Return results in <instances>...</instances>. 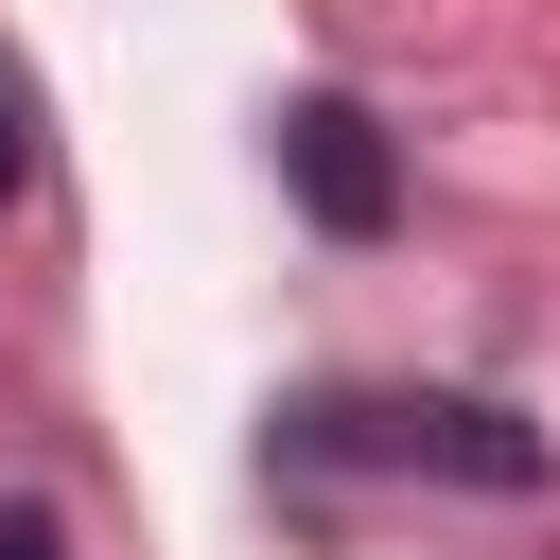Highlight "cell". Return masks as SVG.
Listing matches in <instances>:
<instances>
[{"mask_svg": "<svg viewBox=\"0 0 560 560\" xmlns=\"http://www.w3.org/2000/svg\"><path fill=\"white\" fill-rule=\"evenodd\" d=\"M298 472H455V490H542V420L472 402V385H315L280 402Z\"/></svg>", "mask_w": 560, "mask_h": 560, "instance_id": "obj_1", "label": "cell"}, {"mask_svg": "<svg viewBox=\"0 0 560 560\" xmlns=\"http://www.w3.org/2000/svg\"><path fill=\"white\" fill-rule=\"evenodd\" d=\"M280 192H298L332 245H385V228H402V158H385V122H368L350 88H298V105H280Z\"/></svg>", "mask_w": 560, "mask_h": 560, "instance_id": "obj_2", "label": "cell"}, {"mask_svg": "<svg viewBox=\"0 0 560 560\" xmlns=\"http://www.w3.org/2000/svg\"><path fill=\"white\" fill-rule=\"evenodd\" d=\"M18 175H35V88L0 70V210H18Z\"/></svg>", "mask_w": 560, "mask_h": 560, "instance_id": "obj_3", "label": "cell"}, {"mask_svg": "<svg viewBox=\"0 0 560 560\" xmlns=\"http://www.w3.org/2000/svg\"><path fill=\"white\" fill-rule=\"evenodd\" d=\"M0 560H70V525L52 508H0Z\"/></svg>", "mask_w": 560, "mask_h": 560, "instance_id": "obj_4", "label": "cell"}]
</instances>
